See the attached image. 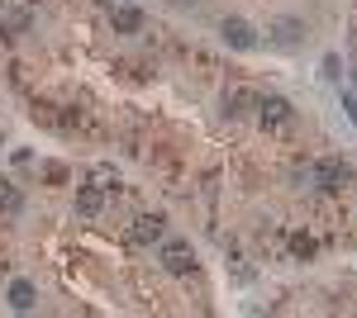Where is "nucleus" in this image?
Listing matches in <instances>:
<instances>
[{
	"instance_id": "obj_1",
	"label": "nucleus",
	"mask_w": 357,
	"mask_h": 318,
	"mask_svg": "<svg viewBox=\"0 0 357 318\" xmlns=\"http://www.w3.org/2000/svg\"><path fill=\"white\" fill-rule=\"evenodd\" d=\"M310 181H314L319 190H338L343 181H348V166H343L338 157H324V161H314V166H310Z\"/></svg>"
},
{
	"instance_id": "obj_2",
	"label": "nucleus",
	"mask_w": 357,
	"mask_h": 318,
	"mask_svg": "<svg viewBox=\"0 0 357 318\" xmlns=\"http://www.w3.org/2000/svg\"><path fill=\"white\" fill-rule=\"evenodd\" d=\"M162 233H167V218H162V214H138L134 228H129V238H134L138 247H153V242H162Z\"/></svg>"
},
{
	"instance_id": "obj_3",
	"label": "nucleus",
	"mask_w": 357,
	"mask_h": 318,
	"mask_svg": "<svg viewBox=\"0 0 357 318\" xmlns=\"http://www.w3.org/2000/svg\"><path fill=\"white\" fill-rule=\"evenodd\" d=\"M257 114H262V124H272V129H281V124L296 119V109H291L286 95H262V100H257Z\"/></svg>"
},
{
	"instance_id": "obj_4",
	"label": "nucleus",
	"mask_w": 357,
	"mask_h": 318,
	"mask_svg": "<svg viewBox=\"0 0 357 318\" xmlns=\"http://www.w3.org/2000/svg\"><path fill=\"white\" fill-rule=\"evenodd\" d=\"M191 266H195L191 242H167V247H162V271H167V276H186Z\"/></svg>"
},
{
	"instance_id": "obj_5",
	"label": "nucleus",
	"mask_w": 357,
	"mask_h": 318,
	"mask_svg": "<svg viewBox=\"0 0 357 318\" xmlns=\"http://www.w3.org/2000/svg\"><path fill=\"white\" fill-rule=\"evenodd\" d=\"M220 33H224V43H229V48H238V53L257 48V29L248 24V19H224Z\"/></svg>"
},
{
	"instance_id": "obj_6",
	"label": "nucleus",
	"mask_w": 357,
	"mask_h": 318,
	"mask_svg": "<svg viewBox=\"0 0 357 318\" xmlns=\"http://www.w3.org/2000/svg\"><path fill=\"white\" fill-rule=\"evenodd\" d=\"M100 209H105V186H82L77 190V214H82V218H96Z\"/></svg>"
},
{
	"instance_id": "obj_7",
	"label": "nucleus",
	"mask_w": 357,
	"mask_h": 318,
	"mask_svg": "<svg viewBox=\"0 0 357 318\" xmlns=\"http://www.w3.org/2000/svg\"><path fill=\"white\" fill-rule=\"evenodd\" d=\"M110 24H114V33H138V29H143V15H138L134 5H114Z\"/></svg>"
},
{
	"instance_id": "obj_8",
	"label": "nucleus",
	"mask_w": 357,
	"mask_h": 318,
	"mask_svg": "<svg viewBox=\"0 0 357 318\" xmlns=\"http://www.w3.org/2000/svg\"><path fill=\"white\" fill-rule=\"evenodd\" d=\"M10 304H15L20 314H29V309H33V285H29V280H15V285H10Z\"/></svg>"
},
{
	"instance_id": "obj_9",
	"label": "nucleus",
	"mask_w": 357,
	"mask_h": 318,
	"mask_svg": "<svg viewBox=\"0 0 357 318\" xmlns=\"http://www.w3.org/2000/svg\"><path fill=\"white\" fill-rule=\"evenodd\" d=\"M20 209H24V200H20V190H15V186H0V214H5V218H15Z\"/></svg>"
},
{
	"instance_id": "obj_10",
	"label": "nucleus",
	"mask_w": 357,
	"mask_h": 318,
	"mask_svg": "<svg viewBox=\"0 0 357 318\" xmlns=\"http://www.w3.org/2000/svg\"><path fill=\"white\" fill-rule=\"evenodd\" d=\"M301 19H281V24H276V43H301Z\"/></svg>"
},
{
	"instance_id": "obj_11",
	"label": "nucleus",
	"mask_w": 357,
	"mask_h": 318,
	"mask_svg": "<svg viewBox=\"0 0 357 318\" xmlns=\"http://www.w3.org/2000/svg\"><path fill=\"white\" fill-rule=\"evenodd\" d=\"M296 257H314V242H310V238H296Z\"/></svg>"
},
{
	"instance_id": "obj_12",
	"label": "nucleus",
	"mask_w": 357,
	"mask_h": 318,
	"mask_svg": "<svg viewBox=\"0 0 357 318\" xmlns=\"http://www.w3.org/2000/svg\"><path fill=\"white\" fill-rule=\"evenodd\" d=\"M343 105L353 109V124H357V95H343Z\"/></svg>"
}]
</instances>
